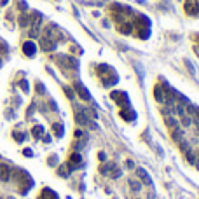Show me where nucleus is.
Listing matches in <instances>:
<instances>
[{"mask_svg":"<svg viewBox=\"0 0 199 199\" xmlns=\"http://www.w3.org/2000/svg\"><path fill=\"white\" fill-rule=\"evenodd\" d=\"M31 135H33L35 138H42V136H44V128H42V126H33Z\"/></svg>","mask_w":199,"mask_h":199,"instance_id":"obj_15","label":"nucleus"},{"mask_svg":"<svg viewBox=\"0 0 199 199\" xmlns=\"http://www.w3.org/2000/svg\"><path fill=\"white\" fill-rule=\"evenodd\" d=\"M75 91H77V94L80 96V100H84V101H89V100H91V94H89V91L86 89L84 84L77 82V84H75Z\"/></svg>","mask_w":199,"mask_h":199,"instance_id":"obj_2","label":"nucleus"},{"mask_svg":"<svg viewBox=\"0 0 199 199\" xmlns=\"http://www.w3.org/2000/svg\"><path fill=\"white\" fill-rule=\"evenodd\" d=\"M126 166H128V168H135V164H133V161H126Z\"/></svg>","mask_w":199,"mask_h":199,"instance_id":"obj_36","label":"nucleus"},{"mask_svg":"<svg viewBox=\"0 0 199 199\" xmlns=\"http://www.w3.org/2000/svg\"><path fill=\"white\" fill-rule=\"evenodd\" d=\"M23 154H24L26 157H31V154H33V152H31L30 149H24V150H23Z\"/></svg>","mask_w":199,"mask_h":199,"instance_id":"obj_34","label":"nucleus"},{"mask_svg":"<svg viewBox=\"0 0 199 199\" xmlns=\"http://www.w3.org/2000/svg\"><path fill=\"white\" fill-rule=\"evenodd\" d=\"M112 171H114V173H110V177H112V178H119V177H121V171H119L115 166L112 168Z\"/></svg>","mask_w":199,"mask_h":199,"instance_id":"obj_24","label":"nucleus"},{"mask_svg":"<svg viewBox=\"0 0 199 199\" xmlns=\"http://www.w3.org/2000/svg\"><path fill=\"white\" fill-rule=\"evenodd\" d=\"M112 98L117 100V105H121L122 108H128V107H129V100H128V94H126V93L114 91V93H112Z\"/></svg>","mask_w":199,"mask_h":199,"instance_id":"obj_1","label":"nucleus"},{"mask_svg":"<svg viewBox=\"0 0 199 199\" xmlns=\"http://www.w3.org/2000/svg\"><path fill=\"white\" fill-rule=\"evenodd\" d=\"M185 10H187L189 14H198V12H199L198 2H194V0H187V3H185Z\"/></svg>","mask_w":199,"mask_h":199,"instance_id":"obj_6","label":"nucleus"},{"mask_svg":"<svg viewBox=\"0 0 199 199\" xmlns=\"http://www.w3.org/2000/svg\"><path fill=\"white\" fill-rule=\"evenodd\" d=\"M164 122H166V126H170V128H175V126H177V121L173 119L171 114H166V115H164Z\"/></svg>","mask_w":199,"mask_h":199,"instance_id":"obj_16","label":"nucleus"},{"mask_svg":"<svg viewBox=\"0 0 199 199\" xmlns=\"http://www.w3.org/2000/svg\"><path fill=\"white\" fill-rule=\"evenodd\" d=\"M19 86H21V89H23L24 93H28V91H30V86H28V82H26V80H21V82H19Z\"/></svg>","mask_w":199,"mask_h":199,"instance_id":"obj_22","label":"nucleus"},{"mask_svg":"<svg viewBox=\"0 0 199 199\" xmlns=\"http://www.w3.org/2000/svg\"><path fill=\"white\" fill-rule=\"evenodd\" d=\"M23 52H24L26 56H33V54L37 52V45H35L33 42H30V40H28V42H24V44H23Z\"/></svg>","mask_w":199,"mask_h":199,"instance_id":"obj_3","label":"nucleus"},{"mask_svg":"<svg viewBox=\"0 0 199 199\" xmlns=\"http://www.w3.org/2000/svg\"><path fill=\"white\" fill-rule=\"evenodd\" d=\"M70 164H73V166H79V164H82V157H80V154H79V152L70 156Z\"/></svg>","mask_w":199,"mask_h":199,"instance_id":"obj_13","label":"nucleus"},{"mask_svg":"<svg viewBox=\"0 0 199 199\" xmlns=\"http://www.w3.org/2000/svg\"><path fill=\"white\" fill-rule=\"evenodd\" d=\"M9 51V47H7V44L3 42V40H0V52H7Z\"/></svg>","mask_w":199,"mask_h":199,"instance_id":"obj_25","label":"nucleus"},{"mask_svg":"<svg viewBox=\"0 0 199 199\" xmlns=\"http://www.w3.org/2000/svg\"><path fill=\"white\" fill-rule=\"evenodd\" d=\"M98 157H100V161H105V159H107V156H105V152H100V154H98Z\"/></svg>","mask_w":199,"mask_h":199,"instance_id":"obj_35","label":"nucleus"},{"mask_svg":"<svg viewBox=\"0 0 199 199\" xmlns=\"http://www.w3.org/2000/svg\"><path fill=\"white\" fill-rule=\"evenodd\" d=\"M182 124H184V126H185V128H187V126H189V124H191V119H189V117H185V115H184V117H182Z\"/></svg>","mask_w":199,"mask_h":199,"instance_id":"obj_31","label":"nucleus"},{"mask_svg":"<svg viewBox=\"0 0 199 199\" xmlns=\"http://www.w3.org/2000/svg\"><path fill=\"white\" fill-rule=\"evenodd\" d=\"M52 129H54V135H56L58 138L63 136V133H65V131H63V124H59V122H54V124H52Z\"/></svg>","mask_w":199,"mask_h":199,"instance_id":"obj_14","label":"nucleus"},{"mask_svg":"<svg viewBox=\"0 0 199 199\" xmlns=\"http://www.w3.org/2000/svg\"><path fill=\"white\" fill-rule=\"evenodd\" d=\"M185 156H187V161H189V163H191V164H194V163H196V159H194V156H192V154H191V152H187V154H185Z\"/></svg>","mask_w":199,"mask_h":199,"instance_id":"obj_30","label":"nucleus"},{"mask_svg":"<svg viewBox=\"0 0 199 199\" xmlns=\"http://www.w3.org/2000/svg\"><path fill=\"white\" fill-rule=\"evenodd\" d=\"M121 31H122V33H129V31H131V26H129V24H122V26H121Z\"/></svg>","mask_w":199,"mask_h":199,"instance_id":"obj_26","label":"nucleus"},{"mask_svg":"<svg viewBox=\"0 0 199 199\" xmlns=\"http://www.w3.org/2000/svg\"><path fill=\"white\" fill-rule=\"evenodd\" d=\"M175 108H177V112L180 114V117H184V115H185V110H184V107H182V105H177Z\"/></svg>","mask_w":199,"mask_h":199,"instance_id":"obj_28","label":"nucleus"},{"mask_svg":"<svg viewBox=\"0 0 199 199\" xmlns=\"http://www.w3.org/2000/svg\"><path fill=\"white\" fill-rule=\"evenodd\" d=\"M7 2H9V0H0V5H5Z\"/></svg>","mask_w":199,"mask_h":199,"instance_id":"obj_38","label":"nucleus"},{"mask_svg":"<svg viewBox=\"0 0 199 199\" xmlns=\"http://www.w3.org/2000/svg\"><path fill=\"white\" fill-rule=\"evenodd\" d=\"M54 47H56V42H54V40H47L45 37L42 38V49H44V51H52Z\"/></svg>","mask_w":199,"mask_h":199,"instance_id":"obj_11","label":"nucleus"},{"mask_svg":"<svg viewBox=\"0 0 199 199\" xmlns=\"http://www.w3.org/2000/svg\"><path fill=\"white\" fill-rule=\"evenodd\" d=\"M12 138H14L16 142H23V140H24V135H23V133H17V131H14V133H12Z\"/></svg>","mask_w":199,"mask_h":199,"instance_id":"obj_21","label":"nucleus"},{"mask_svg":"<svg viewBox=\"0 0 199 199\" xmlns=\"http://www.w3.org/2000/svg\"><path fill=\"white\" fill-rule=\"evenodd\" d=\"M44 142L45 143H51V136H44Z\"/></svg>","mask_w":199,"mask_h":199,"instance_id":"obj_37","label":"nucleus"},{"mask_svg":"<svg viewBox=\"0 0 199 199\" xmlns=\"http://www.w3.org/2000/svg\"><path fill=\"white\" fill-rule=\"evenodd\" d=\"M28 23H30V16H26V14H21V16H19V24H21V26H26Z\"/></svg>","mask_w":199,"mask_h":199,"instance_id":"obj_18","label":"nucleus"},{"mask_svg":"<svg viewBox=\"0 0 199 199\" xmlns=\"http://www.w3.org/2000/svg\"><path fill=\"white\" fill-rule=\"evenodd\" d=\"M75 121H77V124H80V126H84V124H87V122H89V119L86 117L84 110H79V112H75Z\"/></svg>","mask_w":199,"mask_h":199,"instance_id":"obj_9","label":"nucleus"},{"mask_svg":"<svg viewBox=\"0 0 199 199\" xmlns=\"http://www.w3.org/2000/svg\"><path fill=\"white\" fill-rule=\"evenodd\" d=\"M136 175L142 178V182H143V184H147V185H152V180H150V177H149V173H147L145 170L138 168V170H136Z\"/></svg>","mask_w":199,"mask_h":199,"instance_id":"obj_8","label":"nucleus"},{"mask_svg":"<svg viewBox=\"0 0 199 199\" xmlns=\"http://www.w3.org/2000/svg\"><path fill=\"white\" fill-rule=\"evenodd\" d=\"M73 135H75V138H82V136H84V133H82L80 129H75V133H73Z\"/></svg>","mask_w":199,"mask_h":199,"instance_id":"obj_33","label":"nucleus"},{"mask_svg":"<svg viewBox=\"0 0 199 199\" xmlns=\"http://www.w3.org/2000/svg\"><path fill=\"white\" fill-rule=\"evenodd\" d=\"M154 96H156V100H157V101L164 103V87L156 86V89H154Z\"/></svg>","mask_w":199,"mask_h":199,"instance_id":"obj_10","label":"nucleus"},{"mask_svg":"<svg viewBox=\"0 0 199 199\" xmlns=\"http://www.w3.org/2000/svg\"><path fill=\"white\" fill-rule=\"evenodd\" d=\"M65 93H66V96H68V98H73V93H72V89H70V87H65Z\"/></svg>","mask_w":199,"mask_h":199,"instance_id":"obj_32","label":"nucleus"},{"mask_svg":"<svg viewBox=\"0 0 199 199\" xmlns=\"http://www.w3.org/2000/svg\"><path fill=\"white\" fill-rule=\"evenodd\" d=\"M129 185H131V189H133L135 192H138V191L142 189V185H140V182H136V180H129Z\"/></svg>","mask_w":199,"mask_h":199,"instance_id":"obj_19","label":"nucleus"},{"mask_svg":"<svg viewBox=\"0 0 199 199\" xmlns=\"http://www.w3.org/2000/svg\"><path fill=\"white\" fill-rule=\"evenodd\" d=\"M68 173H70V171H68L66 166H59V170H58V175H59V177H68Z\"/></svg>","mask_w":199,"mask_h":199,"instance_id":"obj_20","label":"nucleus"},{"mask_svg":"<svg viewBox=\"0 0 199 199\" xmlns=\"http://www.w3.org/2000/svg\"><path fill=\"white\" fill-rule=\"evenodd\" d=\"M47 163H49V166H56L58 164V156H51V159Z\"/></svg>","mask_w":199,"mask_h":199,"instance_id":"obj_23","label":"nucleus"},{"mask_svg":"<svg viewBox=\"0 0 199 199\" xmlns=\"http://www.w3.org/2000/svg\"><path fill=\"white\" fill-rule=\"evenodd\" d=\"M114 166H115L114 163H108V164H103V166L100 168V173H101V175H108V173H110V170H112Z\"/></svg>","mask_w":199,"mask_h":199,"instance_id":"obj_17","label":"nucleus"},{"mask_svg":"<svg viewBox=\"0 0 199 199\" xmlns=\"http://www.w3.org/2000/svg\"><path fill=\"white\" fill-rule=\"evenodd\" d=\"M38 199H58V196H56L52 191H49V189H44Z\"/></svg>","mask_w":199,"mask_h":199,"instance_id":"obj_12","label":"nucleus"},{"mask_svg":"<svg viewBox=\"0 0 199 199\" xmlns=\"http://www.w3.org/2000/svg\"><path fill=\"white\" fill-rule=\"evenodd\" d=\"M171 138H173L175 142H182V140H184V129H180L178 126L171 128Z\"/></svg>","mask_w":199,"mask_h":199,"instance_id":"obj_7","label":"nucleus"},{"mask_svg":"<svg viewBox=\"0 0 199 199\" xmlns=\"http://www.w3.org/2000/svg\"><path fill=\"white\" fill-rule=\"evenodd\" d=\"M119 115H121L124 121H128V122H129V121H133V119H135V110H131L129 107H128V108H121Z\"/></svg>","mask_w":199,"mask_h":199,"instance_id":"obj_4","label":"nucleus"},{"mask_svg":"<svg viewBox=\"0 0 199 199\" xmlns=\"http://www.w3.org/2000/svg\"><path fill=\"white\" fill-rule=\"evenodd\" d=\"M0 66H2V59H0Z\"/></svg>","mask_w":199,"mask_h":199,"instance_id":"obj_39","label":"nucleus"},{"mask_svg":"<svg viewBox=\"0 0 199 199\" xmlns=\"http://www.w3.org/2000/svg\"><path fill=\"white\" fill-rule=\"evenodd\" d=\"M10 168L7 166V164H0V180L2 182H7L9 178H10Z\"/></svg>","mask_w":199,"mask_h":199,"instance_id":"obj_5","label":"nucleus"},{"mask_svg":"<svg viewBox=\"0 0 199 199\" xmlns=\"http://www.w3.org/2000/svg\"><path fill=\"white\" fill-rule=\"evenodd\" d=\"M17 7H19L21 10H26V2H23V0H17Z\"/></svg>","mask_w":199,"mask_h":199,"instance_id":"obj_29","label":"nucleus"},{"mask_svg":"<svg viewBox=\"0 0 199 199\" xmlns=\"http://www.w3.org/2000/svg\"><path fill=\"white\" fill-rule=\"evenodd\" d=\"M37 91H38L40 94H44V93H45V89H44V84H42V82H37Z\"/></svg>","mask_w":199,"mask_h":199,"instance_id":"obj_27","label":"nucleus"}]
</instances>
